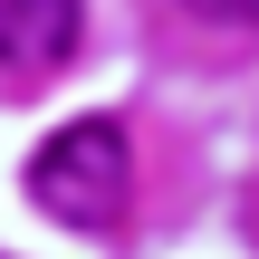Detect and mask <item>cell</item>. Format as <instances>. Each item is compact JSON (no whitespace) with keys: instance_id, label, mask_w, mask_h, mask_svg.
I'll use <instances>...</instances> for the list:
<instances>
[{"instance_id":"obj_3","label":"cell","mask_w":259,"mask_h":259,"mask_svg":"<svg viewBox=\"0 0 259 259\" xmlns=\"http://www.w3.org/2000/svg\"><path fill=\"white\" fill-rule=\"evenodd\" d=\"M183 10H192V19H221V29H250L259 19V0H183Z\"/></svg>"},{"instance_id":"obj_1","label":"cell","mask_w":259,"mask_h":259,"mask_svg":"<svg viewBox=\"0 0 259 259\" xmlns=\"http://www.w3.org/2000/svg\"><path fill=\"white\" fill-rule=\"evenodd\" d=\"M125 192H135V144L115 115H77L29 154V202L67 231H106L125 211Z\"/></svg>"},{"instance_id":"obj_2","label":"cell","mask_w":259,"mask_h":259,"mask_svg":"<svg viewBox=\"0 0 259 259\" xmlns=\"http://www.w3.org/2000/svg\"><path fill=\"white\" fill-rule=\"evenodd\" d=\"M77 0H0V67H58L77 48Z\"/></svg>"}]
</instances>
